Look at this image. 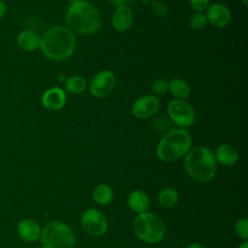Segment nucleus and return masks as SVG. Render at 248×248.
I'll return each mask as SVG.
<instances>
[{
    "label": "nucleus",
    "instance_id": "nucleus-1",
    "mask_svg": "<svg viewBox=\"0 0 248 248\" xmlns=\"http://www.w3.org/2000/svg\"><path fill=\"white\" fill-rule=\"evenodd\" d=\"M39 48L50 60H66L75 51L76 37L68 27L62 25L52 26L41 36Z\"/></svg>",
    "mask_w": 248,
    "mask_h": 248
},
{
    "label": "nucleus",
    "instance_id": "nucleus-2",
    "mask_svg": "<svg viewBox=\"0 0 248 248\" xmlns=\"http://www.w3.org/2000/svg\"><path fill=\"white\" fill-rule=\"evenodd\" d=\"M69 29L79 34H92L99 30L102 19L97 8L87 0H78L70 4L66 13Z\"/></svg>",
    "mask_w": 248,
    "mask_h": 248
},
{
    "label": "nucleus",
    "instance_id": "nucleus-3",
    "mask_svg": "<svg viewBox=\"0 0 248 248\" xmlns=\"http://www.w3.org/2000/svg\"><path fill=\"white\" fill-rule=\"evenodd\" d=\"M184 167L187 173L194 180L207 182L216 174L217 162L210 148L198 145L190 148L186 153Z\"/></svg>",
    "mask_w": 248,
    "mask_h": 248
},
{
    "label": "nucleus",
    "instance_id": "nucleus-4",
    "mask_svg": "<svg viewBox=\"0 0 248 248\" xmlns=\"http://www.w3.org/2000/svg\"><path fill=\"white\" fill-rule=\"evenodd\" d=\"M191 146V135L183 128H176L169 131L161 139L156 148V154L161 161L170 163L185 156Z\"/></svg>",
    "mask_w": 248,
    "mask_h": 248
},
{
    "label": "nucleus",
    "instance_id": "nucleus-5",
    "mask_svg": "<svg viewBox=\"0 0 248 248\" xmlns=\"http://www.w3.org/2000/svg\"><path fill=\"white\" fill-rule=\"evenodd\" d=\"M133 231L142 242L155 244L163 240L166 228L163 220L158 215L150 211H144L135 217Z\"/></svg>",
    "mask_w": 248,
    "mask_h": 248
},
{
    "label": "nucleus",
    "instance_id": "nucleus-6",
    "mask_svg": "<svg viewBox=\"0 0 248 248\" xmlns=\"http://www.w3.org/2000/svg\"><path fill=\"white\" fill-rule=\"evenodd\" d=\"M39 240L43 248H74L75 233L66 223L50 221L42 229Z\"/></svg>",
    "mask_w": 248,
    "mask_h": 248
},
{
    "label": "nucleus",
    "instance_id": "nucleus-7",
    "mask_svg": "<svg viewBox=\"0 0 248 248\" xmlns=\"http://www.w3.org/2000/svg\"><path fill=\"white\" fill-rule=\"evenodd\" d=\"M168 114L177 126L185 128L195 122L196 113L193 107L185 100L174 99L168 106Z\"/></svg>",
    "mask_w": 248,
    "mask_h": 248
},
{
    "label": "nucleus",
    "instance_id": "nucleus-8",
    "mask_svg": "<svg viewBox=\"0 0 248 248\" xmlns=\"http://www.w3.org/2000/svg\"><path fill=\"white\" fill-rule=\"evenodd\" d=\"M83 231L91 236H101L108 230V219L106 215L97 208L86 209L80 219Z\"/></svg>",
    "mask_w": 248,
    "mask_h": 248
},
{
    "label": "nucleus",
    "instance_id": "nucleus-9",
    "mask_svg": "<svg viewBox=\"0 0 248 248\" xmlns=\"http://www.w3.org/2000/svg\"><path fill=\"white\" fill-rule=\"evenodd\" d=\"M116 84V78L111 71L103 70L97 73L91 79L89 90L95 98H105Z\"/></svg>",
    "mask_w": 248,
    "mask_h": 248
},
{
    "label": "nucleus",
    "instance_id": "nucleus-10",
    "mask_svg": "<svg viewBox=\"0 0 248 248\" xmlns=\"http://www.w3.org/2000/svg\"><path fill=\"white\" fill-rule=\"evenodd\" d=\"M160 108V101L154 95H145L140 97L132 106V113L140 119L148 118L154 115Z\"/></svg>",
    "mask_w": 248,
    "mask_h": 248
},
{
    "label": "nucleus",
    "instance_id": "nucleus-11",
    "mask_svg": "<svg viewBox=\"0 0 248 248\" xmlns=\"http://www.w3.org/2000/svg\"><path fill=\"white\" fill-rule=\"evenodd\" d=\"M205 16L207 21L218 28H224L232 21L231 10L225 4L219 2L208 6Z\"/></svg>",
    "mask_w": 248,
    "mask_h": 248
},
{
    "label": "nucleus",
    "instance_id": "nucleus-12",
    "mask_svg": "<svg viewBox=\"0 0 248 248\" xmlns=\"http://www.w3.org/2000/svg\"><path fill=\"white\" fill-rule=\"evenodd\" d=\"M16 232L23 241L36 242L40 239L42 228L35 219L24 218L17 224Z\"/></svg>",
    "mask_w": 248,
    "mask_h": 248
},
{
    "label": "nucleus",
    "instance_id": "nucleus-13",
    "mask_svg": "<svg viewBox=\"0 0 248 248\" xmlns=\"http://www.w3.org/2000/svg\"><path fill=\"white\" fill-rule=\"evenodd\" d=\"M65 103V91L57 86L47 89L42 96V105L48 110H58L64 107Z\"/></svg>",
    "mask_w": 248,
    "mask_h": 248
},
{
    "label": "nucleus",
    "instance_id": "nucleus-14",
    "mask_svg": "<svg viewBox=\"0 0 248 248\" xmlns=\"http://www.w3.org/2000/svg\"><path fill=\"white\" fill-rule=\"evenodd\" d=\"M41 36L34 29H24L19 32L16 37L18 47L26 52L35 51L40 47Z\"/></svg>",
    "mask_w": 248,
    "mask_h": 248
},
{
    "label": "nucleus",
    "instance_id": "nucleus-15",
    "mask_svg": "<svg viewBox=\"0 0 248 248\" xmlns=\"http://www.w3.org/2000/svg\"><path fill=\"white\" fill-rule=\"evenodd\" d=\"M111 24L119 32L130 29L133 24V13L131 9L125 5L116 8L111 16Z\"/></svg>",
    "mask_w": 248,
    "mask_h": 248
},
{
    "label": "nucleus",
    "instance_id": "nucleus-16",
    "mask_svg": "<svg viewBox=\"0 0 248 248\" xmlns=\"http://www.w3.org/2000/svg\"><path fill=\"white\" fill-rule=\"evenodd\" d=\"M213 153L216 162L225 167L233 166L238 160L237 150L229 143L220 144Z\"/></svg>",
    "mask_w": 248,
    "mask_h": 248
},
{
    "label": "nucleus",
    "instance_id": "nucleus-17",
    "mask_svg": "<svg viewBox=\"0 0 248 248\" xmlns=\"http://www.w3.org/2000/svg\"><path fill=\"white\" fill-rule=\"evenodd\" d=\"M127 204L131 211L140 214L144 211H147L150 201L149 197L144 191L135 190L131 192L127 198Z\"/></svg>",
    "mask_w": 248,
    "mask_h": 248
},
{
    "label": "nucleus",
    "instance_id": "nucleus-18",
    "mask_svg": "<svg viewBox=\"0 0 248 248\" xmlns=\"http://www.w3.org/2000/svg\"><path fill=\"white\" fill-rule=\"evenodd\" d=\"M94 202L99 205H107L113 200V190L106 183L98 184L92 193Z\"/></svg>",
    "mask_w": 248,
    "mask_h": 248
},
{
    "label": "nucleus",
    "instance_id": "nucleus-19",
    "mask_svg": "<svg viewBox=\"0 0 248 248\" xmlns=\"http://www.w3.org/2000/svg\"><path fill=\"white\" fill-rule=\"evenodd\" d=\"M169 90L173 97L180 100H184L185 98H187L191 91L189 84L184 79L178 78H172L169 82Z\"/></svg>",
    "mask_w": 248,
    "mask_h": 248
},
{
    "label": "nucleus",
    "instance_id": "nucleus-20",
    "mask_svg": "<svg viewBox=\"0 0 248 248\" xmlns=\"http://www.w3.org/2000/svg\"><path fill=\"white\" fill-rule=\"evenodd\" d=\"M178 192L170 187L163 189L158 195L159 204L164 208H170L174 206L178 202Z\"/></svg>",
    "mask_w": 248,
    "mask_h": 248
},
{
    "label": "nucleus",
    "instance_id": "nucleus-21",
    "mask_svg": "<svg viewBox=\"0 0 248 248\" xmlns=\"http://www.w3.org/2000/svg\"><path fill=\"white\" fill-rule=\"evenodd\" d=\"M65 88L72 94H80L86 88V81L80 76H73L66 79Z\"/></svg>",
    "mask_w": 248,
    "mask_h": 248
},
{
    "label": "nucleus",
    "instance_id": "nucleus-22",
    "mask_svg": "<svg viewBox=\"0 0 248 248\" xmlns=\"http://www.w3.org/2000/svg\"><path fill=\"white\" fill-rule=\"evenodd\" d=\"M206 16L202 13H194L189 18V25L196 30L202 29L206 25Z\"/></svg>",
    "mask_w": 248,
    "mask_h": 248
},
{
    "label": "nucleus",
    "instance_id": "nucleus-23",
    "mask_svg": "<svg viewBox=\"0 0 248 248\" xmlns=\"http://www.w3.org/2000/svg\"><path fill=\"white\" fill-rule=\"evenodd\" d=\"M234 231L238 237L243 240L248 238V220L247 218L238 219L234 225Z\"/></svg>",
    "mask_w": 248,
    "mask_h": 248
},
{
    "label": "nucleus",
    "instance_id": "nucleus-24",
    "mask_svg": "<svg viewBox=\"0 0 248 248\" xmlns=\"http://www.w3.org/2000/svg\"><path fill=\"white\" fill-rule=\"evenodd\" d=\"M151 89L157 95L165 94L169 90V82L166 79L158 78L152 83Z\"/></svg>",
    "mask_w": 248,
    "mask_h": 248
},
{
    "label": "nucleus",
    "instance_id": "nucleus-25",
    "mask_svg": "<svg viewBox=\"0 0 248 248\" xmlns=\"http://www.w3.org/2000/svg\"><path fill=\"white\" fill-rule=\"evenodd\" d=\"M191 8L197 13H202L209 6V0H189Z\"/></svg>",
    "mask_w": 248,
    "mask_h": 248
},
{
    "label": "nucleus",
    "instance_id": "nucleus-26",
    "mask_svg": "<svg viewBox=\"0 0 248 248\" xmlns=\"http://www.w3.org/2000/svg\"><path fill=\"white\" fill-rule=\"evenodd\" d=\"M152 8H153L154 13L157 14L158 16H166L167 13H168L167 6L164 3L159 2V1H154L153 4H152Z\"/></svg>",
    "mask_w": 248,
    "mask_h": 248
},
{
    "label": "nucleus",
    "instance_id": "nucleus-27",
    "mask_svg": "<svg viewBox=\"0 0 248 248\" xmlns=\"http://www.w3.org/2000/svg\"><path fill=\"white\" fill-rule=\"evenodd\" d=\"M108 3L112 6V7H115L116 8H119L121 6H124L126 0H108Z\"/></svg>",
    "mask_w": 248,
    "mask_h": 248
},
{
    "label": "nucleus",
    "instance_id": "nucleus-28",
    "mask_svg": "<svg viewBox=\"0 0 248 248\" xmlns=\"http://www.w3.org/2000/svg\"><path fill=\"white\" fill-rule=\"evenodd\" d=\"M7 14V5L5 1L0 0V19H2Z\"/></svg>",
    "mask_w": 248,
    "mask_h": 248
},
{
    "label": "nucleus",
    "instance_id": "nucleus-29",
    "mask_svg": "<svg viewBox=\"0 0 248 248\" xmlns=\"http://www.w3.org/2000/svg\"><path fill=\"white\" fill-rule=\"evenodd\" d=\"M186 248H203V246L198 242H194V243L189 244Z\"/></svg>",
    "mask_w": 248,
    "mask_h": 248
},
{
    "label": "nucleus",
    "instance_id": "nucleus-30",
    "mask_svg": "<svg viewBox=\"0 0 248 248\" xmlns=\"http://www.w3.org/2000/svg\"><path fill=\"white\" fill-rule=\"evenodd\" d=\"M237 248H248V242H247V240H244L242 243H240Z\"/></svg>",
    "mask_w": 248,
    "mask_h": 248
},
{
    "label": "nucleus",
    "instance_id": "nucleus-31",
    "mask_svg": "<svg viewBox=\"0 0 248 248\" xmlns=\"http://www.w3.org/2000/svg\"><path fill=\"white\" fill-rule=\"evenodd\" d=\"M57 78H58V81H59V82H63V81H66V79H67V78H65V76H64V75H59Z\"/></svg>",
    "mask_w": 248,
    "mask_h": 248
},
{
    "label": "nucleus",
    "instance_id": "nucleus-32",
    "mask_svg": "<svg viewBox=\"0 0 248 248\" xmlns=\"http://www.w3.org/2000/svg\"><path fill=\"white\" fill-rule=\"evenodd\" d=\"M68 3H70V4H73L74 2H76V1H78V0H66Z\"/></svg>",
    "mask_w": 248,
    "mask_h": 248
},
{
    "label": "nucleus",
    "instance_id": "nucleus-33",
    "mask_svg": "<svg viewBox=\"0 0 248 248\" xmlns=\"http://www.w3.org/2000/svg\"><path fill=\"white\" fill-rule=\"evenodd\" d=\"M243 1V3H244V5L246 6L247 5V0H242Z\"/></svg>",
    "mask_w": 248,
    "mask_h": 248
},
{
    "label": "nucleus",
    "instance_id": "nucleus-34",
    "mask_svg": "<svg viewBox=\"0 0 248 248\" xmlns=\"http://www.w3.org/2000/svg\"><path fill=\"white\" fill-rule=\"evenodd\" d=\"M1 1H5V0H1Z\"/></svg>",
    "mask_w": 248,
    "mask_h": 248
}]
</instances>
